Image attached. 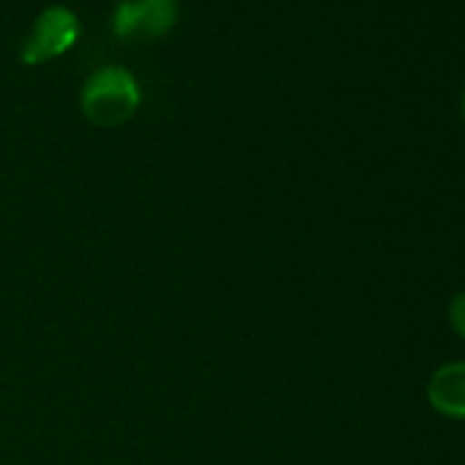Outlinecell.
Returning <instances> with one entry per match:
<instances>
[{
  "label": "cell",
  "mask_w": 465,
  "mask_h": 465,
  "mask_svg": "<svg viewBox=\"0 0 465 465\" xmlns=\"http://www.w3.org/2000/svg\"><path fill=\"white\" fill-rule=\"evenodd\" d=\"M143 102L140 83L124 66L96 69L80 91V110L88 124L99 129H115L126 124Z\"/></svg>",
  "instance_id": "1"
},
{
  "label": "cell",
  "mask_w": 465,
  "mask_h": 465,
  "mask_svg": "<svg viewBox=\"0 0 465 465\" xmlns=\"http://www.w3.org/2000/svg\"><path fill=\"white\" fill-rule=\"evenodd\" d=\"M83 34L80 17L69 9V6H47L36 15L23 50H20V61L25 66H42L50 64L55 58H61L64 53H69L77 39Z\"/></svg>",
  "instance_id": "2"
},
{
  "label": "cell",
  "mask_w": 465,
  "mask_h": 465,
  "mask_svg": "<svg viewBox=\"0 0 465 465\" xmlns=\"http://www.w3.org/2000/svg\"><path fill=\"white\" fill-rule=\"evenodd\" d=\"M178 23V0H121L113 12V34L126 45H148Z\"/></svg>",
  "instance_id": "3"
},
{
  "label": "cell",
  "mask_w": 465,
  "mask_h": 465,
  "mask_svg": "<svg viewBox=\"0 0 465 465\" xmlns=\"http://www.w3.org/2000/svg\"><path fill=\"white\" fill-rule=\"evenodd\" d=\"M427 400L438 413L465 419V361L438 367L427 383Z\"/></svg>",
  "instance_id": "4"
},
{
  "label": "cell",
  "mask_w": 465,
  "mask_h": 465,
  "mask_svg": "<svg viewBox=\"0 0 465 465\" xmlns=\"http://www.w3.org/2000/svg\"><path fill=\"white\" fill-rule=\"evenodd\" d=\"M449 323L465 340V291L451 296V302H449Z\"/></svg>",
  "instance_id": "5"
},
{
  "label": "cell",
  "mask_w": 465,
  "mask_h": 465,
  "mask_svg": "<svg viewBox=\"0 0 465 465\" xmlns=\"http://www.w3.org/2000/svg\"><path fill=\"white\" fill-rule=\"evenodd\" d=\"M460 113H462V121H465V91H462V96H460Z\"/></svg>",
  "instance_id": "6"
}]
</instances>
